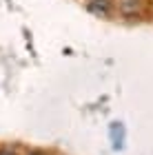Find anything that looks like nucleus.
<instances>
[{"instance_id": "f257e3e1", "label": "nucleus", "mask_w": 153, "mask_h": 155, "mask_svg": "<svg viewBox=\"0 0 153 155\" xmlns=\"http://www.w3.org/2000/svg\"><path fill=\"white\" fill-rule=\"evenodd\" d=\"M87 11L93 13L95 18H111L115 11L113 0H87Z\"/></svg>"}, {"instance_id": "f03ea898", "label": "nucleus", "mask_w": 153, "mask_h": 155, "mask_svg": "<svg viewBox=\"0 0 153 155\" xmlns=\"http://www.w3.org/2000/svg\"><path fill=\"white\" fill-rule=\"evenodd\" d=\"M118 13L127 20H135L142 13V0H118Z\"/></svg>"}, {"instance_id": "7ed1b4c3", "label": "nucleus", "mask_w": 153, "mask_h": 155, "mask_svg": "<svg viewBox=\"0 0 153 155\" xmlns=\"http://www.w3.org/2000/svg\"><path fill=\"white\" fill-rule=\"evenodd\" d=\"M111 140H113V149H122V142H124V129H122V124L120 122H113L111 124Z\"/></svg>"}, {"instance_id": "20e7f679", "label": "nucleus", "mask_w": 153, "mask_h": 155, "mask_svg": "<svg viewBox=\"0 0 153 155\" xmlns=\"http://www.w3.org/2000/svg\"><path fill=\"white\" fill-rule=\"evenodd\" d=\"M27 155H47V153H42V151H29Z\"/></svg>"}, {"instance_id": "39448f33", "label": "nucleus", "mask_w": 153, "mask_h": 155, "mask_svg": "<svg viewBox=\"0 0 153 155\" xmlns=\"http://www.w3.org/2000/svg\"><path fill=\"white\" fill-rule=\"evenodd\" d=\"M0 155H13L11 151H7V149H2V151H0Z\"/></svg>"}]
</instances>
